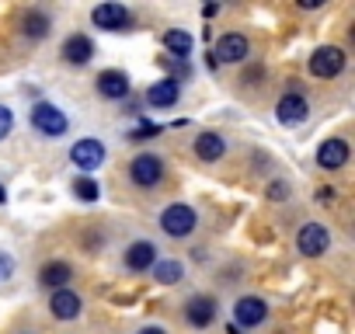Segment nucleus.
I'll use <instances>...</instances> for the list:
<instances>
[{
	"label": "nucleus",
	"instance_id": "obj_13",
	"mask_svg": "<svg viewBox=\"0 0 355 334\" xmlns=\"http://www.w3.org/2000/svg\"><path fill=\"white\" fill-rule=\"evenodd\" d=\"M94 84H98V94L108 98V101H122L129 94V77L122 70H101Z\"/></svg>",
	"mask_w": 355,
	"mask_h": 334
},
{
	"label": "nucleus",
	"instance_id": "obj_29",
	"mask_svg": "<svg viewBox=\"0 0 355 334\" xmlns=\"http://www.w3.org/2000/svg\"><path fill=\"white\" fill-rule=\"evenodd\" d=\"M139 334H167V331H164V327H143Z\"/></svg>",
	"mask_w": 355,
	"mask_h": 334
},
{
	"label": "nucleus",
	"instance_id": "obj_11",
	"mask_svg": "<svg viewBox=\"0 0 355 334\" xmlns=\"http://www.w3.org/2000/svg\"><path fill=\"white\" fill-rule=\"evenodd\" d=\"M275 118H279L282 125H300V122L306 118V98L296 94V91L282 94V98L275 101Z\"/></svg>",
	"mask_w": 355,
	"mask_h": 334
},
{
	"label": "nucleus",
	"instance_id": "obj_12",
	"mask_svg": "<svg viewBox=\"0 0 355 334\" xmlns=\"http://www.w3.org/2000/svg\"><path fill=\"white\" fill-rule=\"evenodd\" d=\"M178 98H182V91H178V80L174 77H164L157 84L146 87V105L150 108H174Z\"/></svg>",
	"mask_w": 355,
	"mask_h": 334
},
{
	"label": "nucleus",
	"instance_id": "obj_15",
	"mask_svg": "<svg viewBox=\"0 0 355 334\" xmlns=\"http://www.w3.org/2000/svg\"><path fill=\"white\" fill-rule=\"evenodd\" d=\"M80 296L73 292V289H56L53 292V299H49V310H53V317L56 320H77L80 317Z\"/></svg>",
	"mask_w": 355,
	"mask_h": 334
},
{
	"label": "nucleus",
	"instance_id": "obj_19",
	"mask_svg": "<svg viewBox=\"0 0 355 334\" xmlns=\"http://www.w3.org/2000/svg\"><path fill=\"white\" fill-rule=\"evenodd\" d=\"M73 279V268L67 265V261H46L42 268H39V282L49 289H67V282Z\"/></svg>",
	"mask_w": 355,
	"mask_h": 334
},
{
	"label": "nucleus",
	"instance_id": "obj_21",
	"mask_svg": "<svg viewBox=\"0 0 355 334\" xmlns=\"http://www.w3.org/2000/svg\"><path fill=\"white\" fill-rule=\"evenodd\" d=\"M153 279L160 282V285H178L185 279V268H182V261H167V258H160V261H153Z\"/></svg>",
	"mask_w": 355,
	"mask_h": 334
},
{
	"label": "nucleus",
	"instance_id": "obj_10",
	"mask_svg": "<svg viewBox=\"0 0 355 334\" xmlns=\"http://www.w3.org/2000/svg\"><path fill=\"white\" fill-rule=\"evenodd\" d=\"M91 21L98 28H105V32H122V28H129V8H122V4H98L91 11Z\"/></svg>",
	"mask_w": 355,
	"mask_h": 334
},
{
	"label": "nucleus",
	"instance_id": "obj_7",
	"mask_svg": "<svg viewBox=\"0 0 355 334\" xmlns=\"http://www.w3.org/2000/svg\"><path fill=\"white\" fill-rule=\"evenodd\" d=\"M331 247V234L324 223H303L300 234H296V251L306 254V258H320L324 251Z\"/></svg>",
	"mask_w": 355,
	"mask_h": 334
},
{
	"label": "nucleus",
	"instance_id": "obj_24",
	"mask_svg": "<svg viewBox=\"0 0 355 334\" xmlns=\"http://www.w3.org/2000/svg\"><path fill=\"white\" fill-rule=\"evenodd\" d=\"M15 129V115L8 105H0V139H8V132Z\"/></svg>",
	"mask_w": 355,
	"mask_h": 334
},
{
	"label": "nucleus",
	"instance_id": "obj_23",
	"mask_svg": "<svg viewBox=\"0 0 355 334\" xmlns=\"http://www.w3.org/2000/svg\"><path fill=\"white\" fill-rule=\"evenodd\" d=\"M73 195H77L80 202H98L101 188H98L94 178H73Z\"/></svg>",
	"mask_w": 355,
	"mask_h": 334
},
{
	"label": "nucleus",
	"instance_id": "obj_30",
	"mask_svg": "<svg viewBox=\"0 0 355 334\" xmlns=\"http://www.w3.org/2000/svg\"><path fill=\"white\" fill-rule=\"evenodd\" d=\"M8 202V192H4V185H0V206H4Z\"/></svg>",
	"mask_w": 355,
	"mask_h": 334
},
{
	"label": "nucleus",
	"instance_id": "obj_5",
	"mask_svg": "<svg viewBox=\"0 0 355 334\" xmlns=\"http://www.w3.org/2000/svg\"><path fill=\"white\" fill-rule=\"evenodd\" d=\"M341 70H345V49H338V46H320V49H313V56H310V73H313V77L331 80V77H338Z\"/></svg>",
	"mask_w": 355,
	"mask_h": 334
},
{
	"label": "nucleus",
	"instance_id": "obj_27",
	"mask_svg": "<svg viewBox=\"0 0 355 334\" xmlns=\"http://www.w3.org/2000/svg\"><path fill=\"white\" fill-rule=\"evenodd\" d=\"M334 195H338L334 188H317V202H324V206H327V202H334Z\"/></svg>",
	"mask_w": 355,
	"mask_h": 334
},
{
	"label": "nucleus",
	"instance_id": "obj_31",
	"mask_svg": "<svg viewBox=\"0 0 355 334\" xmlns=\"http://www.w3.org/2000/svg\"><path fill=\"white\" fill-rule=\"evenodd\" d=\"M227 334H241V331H237V327H234V324H230V327H227Z\"/></svg>",
	"mask_w": 355,
	"mask_h": 334
},
{
	"label": "nucleus",
	"instance_id": "obj_3",
	"mask_svg": "<svg viewBox=\"0 0 355 334\" xmlns=\"http://www.w3.org/2000/svg\"><path fill=\"white\" fill-rule=\"evenodd\" d=\"M213 63L216 67H223V63H244L248 56H251V42L241 35V32H227L216 46H213Z\"/></svg>",
	"mask_w": 355,
	"mask_h": 334
},
{
	"label": "nucleus",
	"instance_id": "obj_17",
	"mask_svg": "<svg viewBox=\"0 0 355 334\" xmlns=\"http://www.w3.org/2000/svg\"><path fill=\"white\" fill-rule=\"evenodd\" d=\"M91 56H94V42L87 35H70L63 42V60L70 67H84V63H91Z\"/></svg>",
	"mask_w": 355,
	"mask_h": 334
},
{
	"label": "nucleus",
	"instance_id": "obj_8",
	"mask_svg": "<svg viewBox=\"0 0 355 334\" xmlns=\"http://www.w3.org/2000/svg\"><path fill=\"white\" fill-rule=\"evenodd\" d=\"M265 317H268V306L258 296H241L234 303V327H258L265 324Z\"/></svg>",
	"mask_w": 355,
	"mask_h": 334
},
{
	"label": "nucleus",
	"instance_id": "obj_25",
	"mask_svg": "<svg viewBox=\"0 0 355 334\" xmlns=\"http://www.w3.org/2000/svg\"><path fill=\"white\" fill-rule=\"evenodd\" d=\"M268 199H272V202H286V199H289V185H286V182H272V185H268Z\"/></svg>",
	"mask_w": 355,
	"mask_h": 334
},
{
	"label": "nucleus",
	"instance_id": "obj_26",
	"mask_svg": "<svg viewBox=\"0 0 355 334\" xmlns=\"http://www.w3.org/2000/svg\"><path fill=\"white\" fill-rule=\"evenodd\" d=\"M15 275V258L8 251H0V282H8Z\"/></svg>",
	"mask_w": 355,
	"mask_h": 334
},
{
	"label": "nucleus",
	"instance_id": "obj_2",
	"mask_svg": "<svg viewBox=\"0 0 355 334\" xmlns=\"http://www.w3.org/2000/svg\"><path fill=\"white\" fill-rule=\"evenodd\" d=\"M70 160H73V167H80L84 178H87L91 171H98V167L105 164V143L94 139V136H84V139H77L70 146Z\"/></svg>",
	"mask_w": 355,
	"mask_h": 334
},
{
	"label": "nucleus",
	"instance_id": "obj_22",
	"mask_svg": "<svg viewBox=\"0 0 355 334\" xmlns=\"http://www.w3.org/2000/svg\"><path fill=\"white\" fill-rule=\"evenodd\" d=\"M49 15H42V11H25L21 15V32L28 35V39H46L49 35Z\"/></svg>",
	"mask_w": 355,
	"mask_h": 334
},
{
	"label": "nucleus",
	"instance_id": "obj_6",
	"mask_svg": "<svg viewBox=\"0 0 355 334\" xmlns=\"http://www.w3.org/2000/svg\"><path fill=\"white\" fill-rule=\"evenodd\" d=\"M32 125L42 132V136H49V139H56V136H63L67 132V115L56 108V105H49V101H39L35 108H32Z\"/></svg>",
	"mask_w": 355,
	"mask_h": 334
},
{
	"label": "nucleus",
	"instance_id": "obj_18",
	"mask_svg": "<svg viewBox=\"0 0 355 334\" xmlns=\"http://www.w3.org/2000/svg\"><path fill=\"white\" fill-rule=\"evenodd\" d=\"M223 153H227V139H223L220 132H199V139H196V157H199V160L216 164Z\"/></svg>",
	"mask_w": 355,
	"mask_h": 334
},
{
	"label": "nucleus",
	"instance_id": "obj_9",
	"mask_svg": "<svg viewBox=\"0 0 355 334\" xmlns=\"http://www.w3.org/2000/svg\"><path fill=\"white\" fill-rule=\"evenodd\" d=\"M348 164V143L345 139H324L317 146V167H324V171H341V167Z\"/></svg>",
	"mask_w": 355,
	"mask_h": 334
},
{
	"label": "nucleus",
	"instance_id": "obj_1",
	"mask_svg": "<svg viewBox=\"0 0 355 334\" xmlns=\"http://www.w3.org/2000/svg\"><path fill=\"white\" fill-rule=\"evenodd\" d=\"M196 227H199V216H196V209L185 206V202H174V206H167V209L160 213V230H164L167 237H174V240L189 237Z\"/></svg>",
	"mask_w": 355,
	"mask_h": 334
},
{
	"label": "nucleus",
	"instance_id": "obj_16",
	"mask_svg": "<svg viewBox=\"0 0 355 334\" xmlns=\"http://www.w3.org/2000/svg\"><path fill=\"white\" fill-rule=\"evenodd\" d=\"M153 261H157V247L150 240H136V244L125 247V268L129 272H146V268H153Z\"/></svg>",
	"mask_w": 355,
	"mask_h": 334
},
{
	"label": "nucleus",
	"instance_id": "obj_14",
	"mask_svg": "<svg viewBox=\"0 0 355 334\" xmlns=\"http://www.w3.org/2000/svg\"><path fill=\"white\" fill-rule=\"evenodd\" d=\"M185 320L192 327H209L216 320V299L213 296H192L185 303Z\"/></svg>",
	"mask_w": 355,
	"mask_h": 334
},
{
	"label": "nucleus",
	"instance_id": "obj_20",
	"mask_svg": "<svg viewBox=\"0 0 355 334\" xmlns=\"http://www.w3.org/2000/svg\"><path fill=\"white\" fill-rule=\"evenodd\" d=\"M192 35L189 32H182V28H171V32H164V49L171 53V56H178V60H189V53H192Z\"/></svg>",
	"mask_w": 355,
	"mask_h": 334
},
{
	"label": "nucleus",
	"instance_id": "obj_28",
	"mask_svg": "<svg viewBox=\"0 0 355 334\" xmlns=\"http://www.w3.org/2000/svg\"><path fill=\"white\" fill-rule=\"evenodd\" d=\"M324 0H300V8H306V11H313V8H320Z\"/></svg>",
	"mask_w": 355,
	"mask_h": 334
},
{
	"label": "nucleus",
	"instance_id": "obj_4",
	"mask_svg": "<svg viewBox=\"0 0 355 334\" xmlns=\"http://www.w3.org/2000/svg\"><path fill=\"white\" fill-rule=\"evenodd\" d=\"M129 178H132V185H139V188H153V185L164 178V160L153 157V153H139V157H132V164H129Z\"/></svg>",
	"mask_w": 355,
	"mask_h": 334
}]
</instances>
